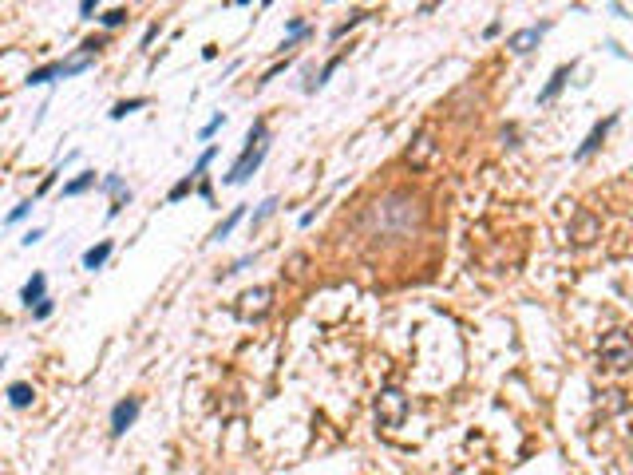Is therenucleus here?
<instances>
[{
    "label": "nucleus",
    "instance_id": "nucleus-14",
    "mask_svg": "<svg viewBox=\"0 0 633 475\" xmlns=\"http://www.w3.org/2000/svg\"><path fill=\"white\" fill-rule=\"evenodd\" d=\"M610 127H613V119L598 123V127H594V131H589V139H586V143L578 147V159H589V155H594V151H598V147H601V139H606V131H610Z\"/></svg>",
    "mask_w": 633,
    "mask_h": 475
},
{
    "label": "nucleus",
    "instance_id": "nucleus-5",
    "mask_svg": "<svg viewBox=\"0 0 633 475\" xmlns=\"http://www.w3.org/2000/svg\"><path fill=\"white\" fill-rule=\"evenodd\" d=\"M269 297H273V289H269V286L246 289V293H241V305H238V317H246V321L265 317V309H269Z\"/></svg>",
    "mask_w": 633,
    "mask_h": 475
},
{
    "label": "nucleus",
    "instance_id": "nucleus-27",
    "mask_svg": "<svg viewBox=\"0 0 633 475\" xmlns=\"http://www.w3.org/2000/svg\"><path fill=\"white\" fill-rule=\"evenodd\" d=\"M95 8H99L95 0H84V4H79V16H95Z\"/></svg>",
    "mask_w": 633,
    "mask_h": 475
},
{
    "label": "nucleus",
    "instance_id": "nucleus-16",
    "mask_svg": "<svg viewBox=\"0 0 633 475\" xmlns=\"http://www.w3.org/2000/svg\"><path fill=\"white\" fill-rule=\"evenodd\" d=\"M32 396H36L32 384H24V380L8 388V404H12V408H28V404H32Z\"/></svg>",
    "mask_w": 633,
    "mask_h": 475
},
{
    "label": "nucleus",
    "instance_id": "nucleus-13",
    "mask_svg": "<svg viewBox=\"0 0 633 475\" xmlns=\"http://www.w3.org/2000/svg\"><path fill=\"white\" fill-rule=\"evenodd\" d=\"M241 218H246V206H234V210H229L226 218H222L218 226H214V234H210V238H214V242H222V238H229V234H234V226H238Z\"/></svg>",
    "mask_w": 633,
    "mask_h": 475
},
{
    "label": "nucleus",
    "instance_id": "nucleus-23",
    "mask_svg": "<svg viewBox=\"0 0 633 475\" xmlns=\"http://www.w3.org/2000/svg\"><path fill=\"white\" fill-rule=\"evenodd\" d=\"M361 20H364V12H352V16H349V20H345V24H337V28H333V40H340V36L349 32L352 24H361Z\"/></svg>",
    "mask_w": 633,
    "mask_h": 475
},
{
    "label": "nucleus",
    "instance_id": "nucleus-22",
    "mask_svg": "<svg viewBox=\"0 0 633 475\" xmlns=\"http://www.w3.org/2000/svg\"><path fill=\"white\" fill-rule=\"evenodd\" d=\"M222 123H226V115H214V119H210L206 127H202V131H198V139H202V143H206V139H214V131H218Z\"/></svg>",
    "mask_w": 633,
    "mask_h": 475
},
{
    "label": "nucleus",
    "instance_id": "nucleus-12",
    "mask_svg": "<svg viewBox=\"0 0 633 475\" xmlns=\"http://www.w3.org/2000/svg\"><path fill=\"white\" fill-rule=\"evenodd\" d=\"M570 72H574V64H562V67H558L554 76H550V83H546V88H542V91H538V100H542V103H550V100H554L558 91L566 88V79H570Z\"/></svg>",
    "mask_w": 633,
    "mask_h": 475
},
{
    "label": "nucleus",
    "instance_id": "nucleus-25",
    "mask_svg": "<svg viewBox=\"0 0 633 475\" xmlns=\"http://www.w3.org/2000/svg\"><path fill=\"white\" fill-rule=\"evenodd\" d=\"M28 210H32V202H20V206L8 214V226H12V222H20V218H28Z\"/></svg>",
    "mask_w": 633,
    "mask_h": 475
},
{
    "label": "nucleus",
    "instance_id": "nucleus-1",
    "mask_svg": "<svg viewBox=\"0 0 633 475\" xmlns=\"http://www.w3.org/2000/svg\"><path fill=\"white\" fill-rule=\"evenodd\" d=\"M368 222H372L380 234H404L408 226H415V222H420V206H415L408 194H388L384 202H376V206H372Z\"/></svg>",
    "mask_w": 633,
    "mask_h": 475
},
{
    "label": "nucleus",
    "instance_id": "nucleus-17",
    "mask_svg": "<svg viewBox=\"0 0 633 475\" xmlns=\"http://www.w3.org/2000/svg\"><path fill=\"white\" fill-rule=\"evenodd\" d=\"M60 72H64V64H44V67H36L32 76H28V83H32V88H40V83H52V79H60Z\"/></svg>",
    "mask_w": 633,
    "mask_h": 475
},
{
    "label": "nucleus",
    "instance_id": "nucleus-15",
    "mask_svg": "<svg viewBox=\"0 0 633 475\" xmlns=\"http://www.w3.org/2000/svg\"><path fill=\"white\" fill-rule=\"evenodd\" d=\"M95 187V170H84V175H76L72 182H64V199H76V194H88V190Z\"/></svg>",
    "mask_w": 633,
    "mask_h": 475
},
{
    "label": "nucleus",
    "instance_id": "nucleus-4",
    "mask_svg": "<svg viewBox=\"0 0 633 475\" xmlns=\"http://www.w3.org/2000/svg\"><path fill=\"white\" fill-rule=\"evenodd\" d=\"M376 412H380V424H388V428H400V420H404V412H408L404 392H400V388H384Z\"/></svg>",
    "mask_w": 633,
    "mask_h": 475
},
{
    "label": "nucleus",
    "instance_id": "nucleus-8",
    "mask_svg": "<svg viewBox=\"0 0 633 475\" xmlns=\"http://www.w3.org/2000/svg\"><path fill=\"white\" fill-rule=\"evenodd\" d=\"M44 297H48V277L44 274H32L28 281H24V289H20V301L28 305V309H36Z\"/></svg>",
    "mask_w": 633,
    "mask_h": 475
},
{
    "label": "nucleus",
    "instance_id": "nucleus-10",
    "mask_svg": "<svg viewBox=\"0 0 633 475\" xmlns=\"http://www.w3.org/2000/svg\"><path fill=\"white\" fill-rule=\"evenodd\" d=\"M111 250H115V242H111V238H103V242H99V246H91V250H84V257H79V262H84V269H91V274H95V269H103V265H107Z\"/></svg>",
    "mask_w": 633,
    "mask_h": 475
},
{
    "label": "nucleus",
    "instance_id": "nucleus-26",
    "mask_svg": "<svg viewBox=\"0 0 633 475\" xmlns=\"http://www.w3.org/2000/svg\"><path fill=\"white\" fill-rule=\"evenodd\" d=\"M40 238H44V230H40V226H36V230H28V234H24L20 242H24V246H36V242H40Z\"/></svg>",
    "mask_w": 633,
    "mask_h": 475
},
{
    "label": "nucleus",
    "instance_id": "nucleus-18",
    "mask_svg": "<svg viewBox=\"0 0 633 475\" xmlns=\"http://www.w3.org/2000/svg\"><path fill=\"white\" fill-rule=\"evenodd\" d=\"M190 190H198V178L194 175H186V178H178L175 187H171V194H166V202H182Z\"/></svg>",
    "mask_w": 633,
    "mask_h": 475
},
{
    "label": "nucleus",
    "instance_id": "nucleus-11",
    "mask_svg": "<svg viewBox=\"0 0 633 475\" xmlns=\"http://www.w3.org/2000/svg\"><path fill=\"white\" fill-rule=\"evenodd\" d=\"M542 32H546L542 24H538V28H523V32L507 36V48H511V52H519V55H523V52H531V48H535L538 40H542Z\"/></svg>",
    "mask_w": 633,
    "mask_h": 475
},
{
    "label": "nucleus",
    "instance_id": "nucleus-2",
    "mask_svg": "<svg viewBox=\"0 0 633 475\" xmlns=\"http://www.w3.org/2000/svg\"><path fill=\"white\" fill-rule=\"evenodd\" d=\"M265 151H269V143H265V119H253V127H250V135H246V147H241V155H238V163L229 166V175L222 178L226 187H238V182H246V178L262 166V159H265Z\"/></svg>",
    "mask_w": 633,
    "mask_h": 475
},
{
    "label": "nucleus",
    "instance_id": "nucleus-6",
    "mask_svg": "<svg viewBox=\"0 0 633 475\" xmlns=\"http://www.w3.org/2000/svg\"><path fill=\"white\" fill-rule=\"evenodd\" d=\"M139 408H142V400H139V396L119 400V404L111 408V436H123V431L131 428V424L139 420Z\"/></svg>",
    "mask_w": 633,
    "mask_h": 475
},
{
    "label": "nucleus",
    "instance_id": "nucleus-24",
    "mask_svg": "<svg viewBox=\"0 0 633 475\" xmlns=\"http://www.w3.org/2000/svg\"><path fill=\"white\" fill-rule=\"evenodd\" d=\"M32 317H36V321L52 317V297H44V301H40V305H36V309H32Z\"/></svg>",
    "mask_w": 633,
    "mask_h": 475
},
{
    "label": "nucleus",
    "instance_id": "nucleus-21",
    "mask_svg": "<svg viewBox=\"0 0 633 475\" xmlns=\"http://www.w3.org/2000/svg\"><path fill=\"white\" fill-rule=\"evenodd\" d=\"M99 20H103V28H119V24L127 20V8H111V12H103Z\"/></svg>",
    "mask_w": 633,
    "mask_h": 475
},
{
    "label": "nucleus",
    "instance_id": "nucleus-7",
    "mask_svg": "<svg viewBox=\"0 0 633 475\" xmlns=\"http://www.w3.org/2000/svg\"><path fill=\"white\" fill-rule=\"evenodd\" d=\"M404 159H408L412 166H427L432 159H436V139H432L427 131H424V135H415V143L408 147V155H404Z\"/></svg>",
    "mask_w": 633,
    "mask_h": 475
},
{
    "label": "nucleus",
    "instance_id": "nucleus-9",
    "mask_svg": "<svg viewBox=\"0 0 633 475\" xmlns=\"http://www.w3.org/2000/svg\"><path fill=\"white\" fill-rule=\"evenodd\" d=\"M103 190H107L111 199H115V202H111V210H107L111 218H115V214H119L127 202H131V190L123 187V178H119V175H107V178H103Z\"/></svg>",
    "mask_w": 633,
    "mask_h": 475
},
{
    "label": "nucleus",
    "instance_id": "nucleus-20",
    "mask_svg": "<svg viewBox=\"0 0 633 475\" xmlns=\"http://www.w3.org/2000/svg\"><path fill=\"white\" fill-rule=\"evenodd\" d=\"M273 210H277V199H265L262 206H258V214H253V222H250V226H253V230H258V226H262V222L269 218Z\"/></svg>",
    "mask_w": 633,
    "mask_h": 475
},
{
    "label": "nucleus",
    "instance_id": "nucleus-19",
    "mask_svg": "<svg viewBox=\"0 0 633 475\" xmlns=\"http://www.w3.org/2000/svg\"><path fill=\"white\" fill-rule=\"evenodd\" d=\"M139 107H147V100H142V95H135V100H123V103H115V107H111V119H123V115H131V111H139Z\"/></svg>",
    "mask_w": 633,
    "mask_h": 475
},
{
    "label": "nucleus",
    "instance_id": "nucleus-3",
    "mask_svg": "<svg viewBox=\"0 0 633 475\" xmlns=\"http://www.w3.org/2000/svg\"><path fill=\"white\" fill-rule=\"evenodd\" d=\"M598 356H601V365H610L613 373L629 368V365H633V341H629V333L610 329V333L598 341Z\"/></svg>",
    "mask_w": 633,
    "mask_h": 475
}]
</instances>
